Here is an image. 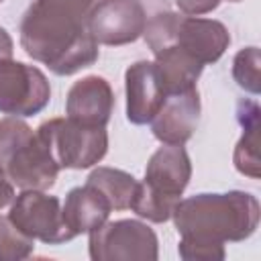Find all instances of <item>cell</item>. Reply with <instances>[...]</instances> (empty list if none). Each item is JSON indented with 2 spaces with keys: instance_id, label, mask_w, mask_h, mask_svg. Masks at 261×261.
I'll return each instance as SVG.
<instances>
[{
  "instance_id": "cell-1",
  "label": "cell",
  "mask_w": 261,
  "mask_h": 261,
  "mask_svg": "<svg viewBox=\"0 0 261 261\" xmlns=\"http://www.w3.org/2000/svg\"><path fill=\"white\" fill-rule=\"evenodd\" d=\"M259 200L241 190L179 200L171 212L181 237L177 253L184 261H222L224 243L249 239L259 226Z\"/></svg>"
},
{
  "instance_id": "cell-2",
  "label": "cell",
  "mask_w": 261,
  "mask_h": 261,
  "mask_svg": "<svg viewBox=\"0 0 261 261\" xmlns=\"http://www.w3.org/2000/svg\"><path fill=\"white\" fill-rule=\"evenodd\" d=\"M94 0H35L20 20V47L55 75H71L98 61L88 31Z\"/></svg>"
},
{
  "instance_id": "cell-3",
  "label": "cell",
  "mask_w": 261,
  "mask_h": 261,
  "mask_svg": "<svg viewBox=\"0 0 261 261\" xmlns=\"http://www.w3.org/2000/svg\"><path fill=\"white\" fill-rule=\"evenodd\" d=\"M0 169L20 190L53 188L59 167L37 130L18 116L0 118Z\"/></svg>"
},
{
  "instance_id": "cell-4",
  "label": "cell",
  "mask_w": 261,
  "mask_h": 261,
  "mask_svg": "<svg viewBox=\"0 0 261 261\" xmlns=\"http://www.w3.org/2000/svg\"><path fill=\"white\" fill-rule=\"evenodd\" d=\"M192 177V161L184 145L159 147L147 163L145 179L137 184L130 210L149 220L165 222L171 218L175 204L181 200L184 190Z\"/></svg>"
},
{
  "instance_id": "cell-5",
  "label": "cell",
  "mask_w": 261,
  "mask_h": 261,
  "mask_svg": "<svg viewBox=\"0 0 261 261\" xmlns=\"http://www.w3.org/2000/svg\"><path fill=\"white\" fill-rule=\"evenodd\" d=\"M151 53L177 47L202 65L218 61L230 45L228 29L214 18L186 16L179 12H157L143 31Z\"/></svg>"
},
{
  "instance_id": "cell-6",
  "label": "cell",
  "mask_w": 261,
  "mask_h": 261,
  "mask_svg": "<svg viewBox=\"0 0 261 261\" xmlns=\"http://www.w3.org/2000/svg\"><path fill=\"white\" fill-rule=\"evenodd\" d=\"M37 133L47 143L59 169H88L108 151L106 126H90L71 118L45 120Z\"/></svg>"
},
{
  "instance_id": "cell-7",
  "label": "cell",
  "mask_w": 261,
  "mask_h": 261,
  "mask_svg": "<svg viewBox=\"0 0 261 261\" xmlns=\"http://www.w3.org/2000/svg\"><path fill=\"white\" fill-rule=\"evenodd\" d=\"M88 234V251L94 261H155L159 257L157 234L141 220H106Z\"/></svg>"
},
{
  "instance_id": "cell-8",
  "label": "cell",
  "mask_w": 261,
  "mask_h": 261,
  "mask_svg": "<svg viewBox=\"0 0 261 261\" xmlns=\"http://www.w3.org/2000/svg\"><path fill=\"white\" fill-rule=\"evenodd\" d=\"M49 98L51 86L39 67L0 59V114L33 116L49 104Z\"/></svg>"
},
{
  "instance_id": "cell-9",
  "label": "cell",
  "mask_w": 261,
  "mask_h": 261,
  "mask_svg": "<svg viewBox=\"0 0 261 261\" xmlns=\"http://www.w3.org/2000/svg\"><path fill=\"white\" fill-rule=\"evenodd\" d=\"M8 218L27 237L47 245H61L75 237L63 220L59 200L43 190H22L12 200Z\"/></svg>"
},
{
  "instance_id": "cell-10",
  "label": "cell",
  "mask_w": 261,
  "mask_h": 261,
  "mask_svg": "<svg viewBox=\"0 0 261 261\" xmlns=\"http://www.w3.org/2000/svg\"><path fill=\"white\" fill-rule=\"evenodd\" d=\"M147 24L139 0H100L88 14V31L98 45L120 47L143 37Z\"/></svg>"
},
{
  "instance_id": "cell-11",
  "label": "cell",
  "mask_w": 261,
  "mask_h": 261,
  "mask_svg": "<svg viewBox=\"0 0 261 261\" xmlns=\"http://www.w3.org/2000/svg\"><path fill=\"white\" fill-rule=\"evenodd\" d=\"M200 118V94L198 88L165 94V100L153 116L151 130L163 145H184L192 139Z\"/></svg>"
},
{
  "instance_id": "cell-12",
  "label": "cell",
  "mask_w": 261,
  "mask_h": 261,
  "mask_svg": "<svg viewBox=\"0 0 261 261\" xmlns=\"http://www.w3.org/2000/svg\"><path fill=\"white\" fill-rule=\"evenodd\" d=\"M126 118L133 124H149L165 100L155 61H137L124 71Z\"/></svg>"
},
{
  "instance_id": "cell-13",
  "label": "cell",
  "mask_w": 261,
  "mask_h": 261,
  "mask_svg": "<svg viewBox=\"0 0 261 261\" xmlns=\"http://www.w3.org/2000/svg\"><path fill=\"white\" fill-rule=\"evenodd\" d=\"M114 110V92L110 84L100 75H86L77 80L65 100L67 118L90 124V126H106Z\"/></svg>"
},
{
  "instance_id": "cell-14",
  "label": "cell",
  "mask_w": 261,
  "mask_h": 261,
  "mask_svg": "<svg viewBox=\"0 0 261 261\" xmlns=\"http://www.w3.org/2000/svg\"><path fill=\"white\" fill-rule=\"evenodd\" d=\"M112 208L108 200L92 186H80L67 192L65 202L61 206L63 220L67 228L77 234H88L90 230L104 224L110 216Z\"/></svg>"
},
{
  "instance_id": "cell-15",
  "label": "cell",
  "mask_w": 261,
  "mask_h": 261,
  "mask_svg": "<svg viewBox=\"0 0 261 261\" xmlns=\"http://www.w3.org/2000/svg\"><path fill=\"white\" fill-rule=\"evenodd\" d=\"M239 122L243 126V137L234 147V167L239 173L259 179V108L255 102H241L239 104Z\"/></svg>"
},
{
  "instance_id": "cell-16",
  "label": "cell",
  "mask_w": 261,
  "mask_h": 261,
  "mask_svg": "<svg viewBox=\"0 0 261 261\" xmlns=\"http://www.w3.org/2000/svg\"><path fill=\"white\" fill-rule=\"evenodd\" d=\"M88 186L96 188L110 204L112 210H128L130 202L135 198L137 192V179L122 171V169H114V167H96L88 179Z\"/></svg>"
},
{
  "instance_id": "cell-17",
  "label": "cell",
  "mask_w": 261,
  "mask_h": 261,
  "mask_svg": "<svg viewBox=\"0 0 261 261\" xmlns=\"http://www.w3.org/2000/svg\"><path fill=\"white\" fill-rule=\"evenodd\" d=\"M35 249V239L27 237L8 216H0V261H22Z\"/></svg>"
},
{
  "instance_id": "cell-18",
  "label": "cell",
  "mask_w": 261,
  "mask_h": 261,
  "mask_svg": "<svg viewBox=\"0 0 261 261\" xmlns=\"http://www.w3.org/2000/svg\"><path fill=\"white\" fill-rule=\"evenodd\" d=\"M259 67H261V55L257 47H247L241 49L234 59H232V77L234 82L251 94L261 92V77H259Z\"/></svg>"
},
{
  "instance_id": "cell-19",
  "label": "cell",
  "mask_w": 261,
  "mask_h": 261,
  "mask_svg": "<svg viewBox=\"0 0 261 261\" xmlns=\"http://www.w3.org/2000/svg\"><path fill=\"white\" fill-rule=\"evenodd\" d=\"M222 0H175L177 8L186 16H200L206 12H212L218 8Z\"/></svg>"
},
{
  "instance_id": "cell-20",
  "label": "cell",
  "mask_w": 261,
  "mask_h": 261,
  "mask_svg": "<svg viewBox=\"0 0 261 261\" xmlns=\"http://www.w3.org/2000/svg\"><path fill=\"white\" fill-rule=\"evenodd\" d=\"M12 200H14V186H12V181L4 175V171L0 169V210H2L4 206H8Z\"/></svg>"
},
{
  "instance_id": "cell-21",
  "label": "cell",
  "mask_w": 261,
  "mask_h": 261,
  "mask_svg": "<svg viewBox=\"0 0 261 261\" xmlns=\"http://www.w3.org/2000/svg\"><path fill=\"white\" fill-rule=\"evenodd\" d=\"M12 53H14L12 37L8 35L6 29L0 27V59H12Z\"/></svg>"
},
{
  "instance_id": "cell-22",
  "label": "cell",
  "mask_w": 261,
  "mask_h": 261,
  "mask_svg": "<svg viewBox=\"0 0 261 261\" xmlns=\"http://www.w3.org/2000/svg\"><path fill=\"white\" fill-rule=\"evenodd\" d=\"M230 2H241V0H230Z\"/></svg>"
},
{
  "instance_id": "cell-23",
  "label": "cell",
  "mask_w": 261,
  "mask_h": 261,
  "mask_svg": "<svg viewBox=\"0 0 261 261\" xmlns=\"http://www.w3.org/2000/svg\"><path fill=\"white\" fill-rule=\"evenodd\" d=\"M2 2H4V0H0V4H2Z\"/></svg>"
}]
</instances>
